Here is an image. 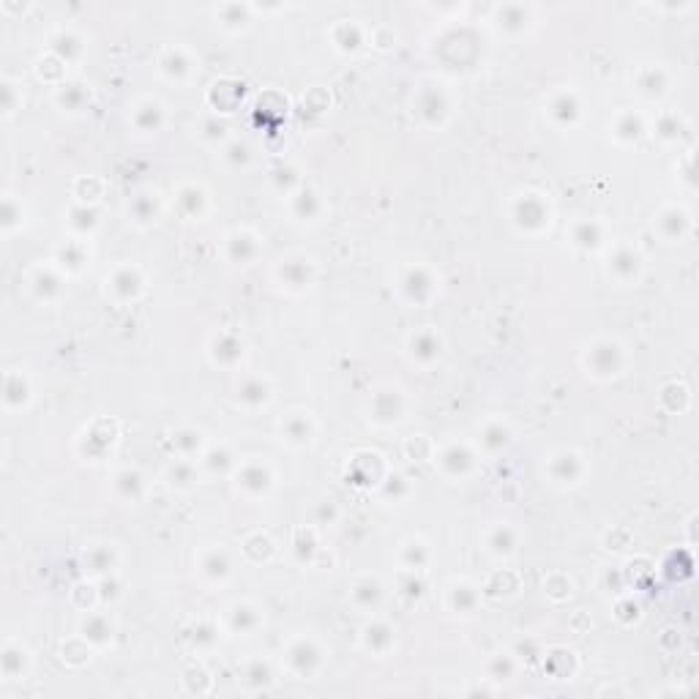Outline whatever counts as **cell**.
I'll list each match as a JSON object with an SVG mask.
<instances>
[{
	"label": "cell",
	"mask_w": 699,
	"mask_h": 699,
	"mask_svg": "<svg viewBox=\"0 0 699 699\" xmlns=\"http://www.w3.org/2000/svg\"><path fill=\"white\" fill-rule=\"evenodd\" d=\"M514 219L524 229H541V227L549 225V208H546V203H543L539 194H524L517 203Z\"/></svg>",
	"instance_id": "cell-1"
},
{
	"label": "cell",
	"mask_w": 699,
	"mask_h": 699,
	"mask_svg": "<svg viewBox=\"0 0 699 699\" xmlns=\"http://www.w3.org/2000/svg\"><path fill=\"white\" fill-rule=\"evenodd\" d=\"M620 361H623V353L612 341H601L587 353V366H593L596 374H617Z\"/></svg>",
	"instance_id": "cell-2"
},
{
	"label": "cell",
	"mask_w": 699,
	"mask_h": 699,
	"mask_svg": "<svg viewBox=\"0 0 699 699\" xmlns=\"http://www.w3.org/2000/svg\"><path fill=\"white\" fill-rule=\"evenodd\" d=\"M549 473L558 484H577V478L582 475V459L574 451L558 453V456H552Z\"/></svg>",
	"instance_id": "cell-3"
},
{
	"label": "cell",
	"mask_w": 699,
	"mask_h": 699,
	"mask_svg": "<svg viewBox=\"0 0 699 699\" xmlns=\"http://www.w3.org/2000/svg\"><path fill=\"white\" fill-rule=\"evenodd\" d=\"M440 465H443V470L448 475H465L473 467V453L467 451L465 446L453 443V446H448L446 451L440 453Z\"/></svg>",
	"instance_id": "cell-4"
},
{
	"label": "cell",
	"mask_w": 699,
	"mask_h": 699,
	"mask_svg": "<svg viewBox=\"0 0 699 699\" xmlns=\"http://www.w3.org/2000/svg\"><path fill=\"white\" fill-rule=\"evenodd\" d=\"M287 661H290V667H293L298 675H309L312 669L317 667V661H320V653L315 650V645L312 642H306V639H301V642H295L290 655H287Z\"/></svg>",
	"instance_id": "cell-5"
},
{
	"label": "cell",
	"mask_w": 699,
	"mask_h": 699,
	"mask_svg": "<svg viewBox=\"0 0 699 699\" xmlns=\"http://www.w3.org/2000/svg\"><path fill=\"white\" fill-rule=\"evenodd\" d=\"M405 293L413 298V301H427L429 295L434 293V284H432V279H429V273L424 268H413V271L405 276Z\"/></svg>",
	"instance_id": "cell-6"
},
{
	"label": "cell",
	"mask_w": 699,
	"mask_h": 699,
	"mask_svg": "<svg viewBox=\"0 0 699 699\" xmlns=\"http://www.w3.org/2000/svg\"><path fill=\"white\" fill-rule=\"evenodd\" d=\"M410 353H413V358H418V361H434L437 355H440V339L434 336L432 331H421V334H415L413 341H410Z\"/></svg>",
	"instance_id": "cell-7"
},
{
	"label": "cell",
	"mask_w": 699,
	"mask_h": 699,
	"mask_svg": "<svg viewBox=\"0 0 699 699\" xmlns=\"http://www.w3.org/2000/svg\"><path fill=\"white\" fill-rule=\"evenodd\" d=\"M549 115L560 123H574L579 118V101L571 96V93H560L555 96V101L549 104Z\"/></svg>",
	"instance_id": "cell-8"
},
{
	"label": "cell",
	"mask_w": 699,
	"mask_h": 699,
	"mask_svg": "<svg viewBox=\"0 0 699 699\" xmlns=\"http://www.w3.org/2000/svg\"><path fill=\"white\" fill-rule=\"evenodd\" d=\"M110 284H113V293L123 295V298H137V293L142 290V279H139L137 271H132V268H120V271H115Z\"/></svg>",
	"instance_id": "cell-9"
},
{
	"label": "cell",
	"mask_w": 699,
	"mask_h": 699,
	"mask_svg": "<svg viewBox=\"0 0 699 699\" xmlns=\"http://www.w3.org/2000/svg\"><path fill=\"white\" fill-rule=\"evenodd\" d=\"M241 486L244 489H254V492H265L271 486V475H268V470L263 465L251 462V465H246L241 470Z\"/></svg>",
	"instance_id": "cell-10"
},
{
	"label": "cell",
	"mask_w": 699,
	"mask_h": 699,
	"mask_svg": "<svg viewBox=\"0 0 699 699\" xmlns=\"http://www.w3.org/2000/svg\"><path fill=\"white\" fill-rule=\"evenodd\" d=\"M282 432H284L287 440H293V443H309V440H312V424H309L306 415H293V418H287V424L282 427Z\"/></svg>",
	"instance_id": "cell-11"
},
{
	"label": "cell",
	"mask_w": 699,
	"mask_h": 699,
	"mask_svg": "<svg viewBox=\"0 0 699 699\" xmlns=\"http://www.w3.org/2000/svg\"><path fill=\"white\" fill-rule=\"evenodd\" d=\"M609 268L617 273L620 279H629L639 268V260H636V254H634L631 248H617V254L612 257V265Z\"/></svg>",
	"instance_id": "cell-12"
},
{
	"label": "cell",
	"mask_w": 699,
	"mask_h": 699,
	"mask_svg": "<svg viewBox=\"0 0 699 699\" xmlns=\"http://www.w3.org/2000/svg\"><path fill=\"white\" fill-rule=\"evenodd\" d=\"M238 399L244 402V405H263L265 399H268V385L263 383V380H246V383L238 388Z\"/></svg>",
	"instance_id": "cell-13"
},
{
	"label": "cell",
	"mask_w": 699,
	"mask_h": 699,
	"mask_svg": "<svg viewBox=\"0 0 699 699\" xmlns=\"http://www.w3.org/2000/svg\"><path fill=\"white\" fill-rule=\"evenodd\" d=\"M598 241H601V229H598L596 222H579V225H574V244L577 246L593 248L598 246Z\"/></svg>",
	"instance_id": "cell-14"
},
{
	"label": "cell",
	"mask_w": 699,
	"mask_h": 699,
	"mask_svg": "<svg viewBox=\"0 0 699 699\" xmlns=\"http://www.w3.org/2000/svg\"><path fill=\"white\" fill-rule=\"evenodd\" d=\"M658 227L664 229V235L675 238V235H680V232L686 229V213L677 210V208H669V210H664V213L658 216Z\"/></svg>",
	"instance_id": "cell-15"
},
{
	"label": "cell",
	"mask_w": 699,
	"mask_h": 699,
	"mask_svg": "<svg viewBox=\"0 0 699 699\" xmlns=\"http://www.w3.org/2000/svg\"><path fill=\"white\" fill-rule=\"evenodd\" d=\"M27 399V383L23 374H8L6 377V405L17 407Z\"/></svg>",
	"instance_id": "cell-16"
},
{
	"label": "cell",
	"mask_w": 699,
	"mask_h": 699,
	"mask_svg": "<svg viewBox=\"0 0 699 699\" xmlns=\"http://www.w3.org/2000/svg\"><path fill=\"white\" fill-rule=\"evenodd\" d=\"M161 68L170 77H183L189 71V58L183 55V49H167L164 58H161Z\"/></svg>",
	"instance_id": "cell-17"
},
{
	"label": "cell",
	"mask_w": 699,
	"mask_h": 699,
	"mask_svg": "<svg viewBox=\"0 0 699 699\" xmlns=\"http://www.w3.org/2000/svg\"><path fill=\"white\" fill-rule=\"evenodd\" d=\"M514 546H517V539H514V533H511V527H497L492 530V536H489V549L497 552V555H508V552H514Z\"/></svg>",
	"instance_id": "cell-18"
},
{
	"label": "cell",
	"mask_w": 699,
	"mask_h": 699,
	"mask_svg": "<svg viewBox=\"0 0 699 699\" xmlns=\"http://www.w3.org/2000/svg\"><path fill=\"white\" fill-rule=\"evenodd\" d=\"M203 574L213 577V579H225L229 574V560L225 558V552H210L203 560Z\"/></svg>",
	"instance_id": "cell-19"
},
{
	"label": "cell",
	"mask_w": 699,
	"mask_h": 699,
	"mask_svg": "<svg viewBox=\"0 0 699 699\" xmlns=\"http://www.w3.org/2000/svg\"><path fill=\"white\" fill-rule=\"evenodd\" d=\"M380 596H383V590L377 582H372V579H363L361 585L353 587V598L361 604V607H372V604H377L380 601Z\"/></svg>",
	"instance_id": "cell-20"
},
{
	"label": "cell",
	"mask_w": 699,
	"mask_h": 699,
	"mask_svg": "<svg viewBox=\"0 0 699 699\" xmlns=\"http://www.w3.org/2000/svg\"><path fill=\"white\" fill-rule=\"evenodd\" d=\"M481 443H484V448H489V451H497V448H503V446L508 443V429L503 427V424H489V427L484 429V437H481Z\"/></svg>",
	"instance_id": "cell-21"
},
{
	"label": "cell",
	"mask_w": 699,
	"mask_h": 699,
	"mask_svg": "<svg viewBox=\"0 0 699 699\" xmlns=\"http://www.w3.org/2000/svg\"><path fill=\"white\" fill-rule=\"evenodd\" d=\"M85 636L93 639V642H107L113 636V626L104 620V617H91L85 623Z\"/></svg>",
	"instance_id": "cell-22"
},
{
	"label": "cell",
	"mask_w": 699,
	"mask_h": 699,
	"mask_svg": "<svg viewBox=\"0 0 699 699\" xmlns=\"http://www.w3.org/2000/svg\"><path fill=\"white\" fill-rule=\"evenodd\" d=\"M257 620H260V617L254 615V609L241 607V604L232 609V626L241 629V631H251V629L257 626Z\"/></svg>",
	"instance_id": "cell-23"
},
{
	"label": "cell",
	"mask_w": 699,
	"mask_h": 699,
	"mask_svg": "<svg viewBox=\"0 0 699 699\" xmlns=\"http://www.w3.org/2000/svg\"><path fill=\"white\" fill-rule=\"evenodd\" d=\"M229 248L235 251V257H241V260H248L251 254H254V238H248L244 232H235L232 238H229Z\"/></svg>",
	"instance_id": "cell-24"
},
{
	"label": "cell",
	"mask_w": 699,
	"mask_h": 699,
	"mask_svg": "<svg viewBox=\"0 0 699 699\" xmlns=\"http://www.w3.org/2000/svg\"><path fill=\"white\" fill-rule=\"evenodd\" d=\"M615 132H617V137H623V139H636L639 132H642V123H639V118H634V115H623V118L617 120Z\"/></svg>",
	"instance_id": "cell-25"
},
{
	"label": "cell",
	"mask_w": 699,
	"mask_h": 699,
	"mask_svg": "<svg viewBox=\"0 0 699 699\" xmlns=\"http://www.w3.org/2000/svg\"><path fill=\"white\" fill-rule=\"evenodd\" d=\"M216 344H222V361L225 363L241 358V353H244V347H241L232 336H227V334H222V336L216 339Z\"/></svg>",
	"instance_id": "cell-26"
},
{
	"label": "cell",
	"mask_w": 699,
	"mask_h": 699,
	"mask_svg": "<svg viewBox=\"0 0 699 699\" xmlns=\"http://www.w3.org/2000/svg\"><path fill=\"white\" fill-rule=\"evenodd\" d=\"M648 74H650L648 80H639V88H642V91H645V93H650V96H653V93H661V91H664V74H661L658 68H655V71H653V68H650Z\"/></svg>",
	"instance_id": "cell-27"
},
{
	"label": "cell",
	"mask_w": 699,
	"mask_h": 699,
	"mask_svg": "<svg viewBox=\"0 0 699 699\" xmlns=\"http://www.w3.org/2000/svg\"><path fill=\"white\" fill-rule=\"evenodd\" d=\"M118 486H126L132 492V497H137V492L142 489V478L137 473H132V470H126V473L118 475Z\"/></svg>",
	"instance_id": "cell-28"
}]
</instances>
